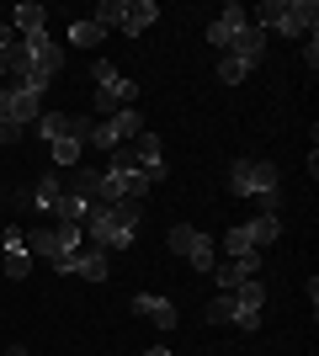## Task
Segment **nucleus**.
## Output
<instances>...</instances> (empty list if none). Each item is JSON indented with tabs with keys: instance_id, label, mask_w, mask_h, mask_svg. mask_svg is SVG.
I'll use <instances>...</instances> for the list:
<instances>
[{
	"instance_id": "15",
	"label": "nucleus",
	"mask_w": 319,
	"mask_h": 356,
	"mask_svg": "<svg viewBox=\"0 0 319 356\" xmlns=\"http://www.w3.org/2000/svg\"><path fill=\"white\" fill-rule=\"evenodd\" d=\"M11 32L16 38H32V32H48V11L38 6V0H22L11 11Z\"/></svg>"
},
{
	"instance_id": "12",
	"label": "nucleus",
	"mask_w": 319,
	"mask_h": 356,
	"mask_svg": "<svg viewBox=\"0 0 319 356\" xmlns=\"http://www.w3.org/2000/svg\"><path fill=\"white\" fill-rule=\"evenodd\" d=\"M256 271H261V250L234 255V261H224V266H213V277H218V293H234V287H245Z\"/></svg>"
},
{
	"instance_id": "25",
	"label": "nucleus",
	"mask_w": 319,
	"mask_h": 356,
	"mask_svg": "<svg viewBox=\"0 0 319 356\" xmlns=\"http://www.w3.org/2000/svg\"><path fill=\"white\" fill-rule=\"evenodd\" d=\"M304 64H309V74L319 70V32H314V38H304Z\"/></svg>"
},
{
	"instance_id": "23",
	"label": "nucleus",
	"mask_w": 319,
	"mask_h": 356,
	"mask_svg": "<svg viewBox=\"0 0 319 356\" xmlns=\"http://www.w3.org/2000/svg\"><path fill=\"white\" fill-rule=\"evenodd\" d=\"M54 197H59V176H43V181H38V192H32V202H38V208H54Z\"/></svg>"
},
{
	"instance_id": "6",
	"label": "nucleus",
	"mask_w": 319,
	"mask_h": 356,
	"mask_svg": "<svg viewBox=\"0 0 319 356\" xmlns=\"http://www.w3.org/2000/svg\"><path fill=\"white\" fill-rule=\"evenodd\" d=\"M144 134V118H138V106H122V112H112V118H91V144L96 149H122L133 144V138Z\"/></svg>"
},
{
	"instance_id": "29",
	"label": "nucleus",
	"mask_w": 319,
	"mask_h": 356,
	"mask_svg": "<svg viewBox=\"0 0 319 356\" xmlns=\"http://www.w3.org/2000/svg\"><path fill=\"white\" fill-rule=\"evenodd\" d=\"M0 202H6V192H0Z\"/></svg>"
},
{
	"instance_id": "2",
	"label": "nucleus",
	"mask_w": 319,
	"mask_h": 356,
	"mask_svg": "<svg viewBox=\"0 0 319 356\" xmlns=\"http://www.w3.org/2000/svg\"><path fill=\"white\" fill-rule=\"evenodd\" d=\"M229 192H234V197H256L261 213H277V208H282V170H277L272 160H250V154H240V160L229 165Z\"/></svg>"
},
{
	"instance_id": "5",
	"label": "nucleus",
	"mask_w": 319,
	"mask_h": 356,
	"mask_svg": "<svg viewBox=\"0 0 319 356\" xmlns=\"http://www.w3.org/2000/svg\"><path fill=\"white\" fill-rule=\"evenodd\" d=\"M170 255H181V261H192V271H213L218 266V245H213V234H202V229H192V223H176L165 234Z\"/></svg>"
},
{
	"instance_id": "22",
	"label": "nucleus",
	"mask_w": 319,
	"mask_h": 356,
	"mask_svg": "<svg viewBox=\"0 0 319 356\" xmlns=\"http://www.w3.org/2000/svg\"><path fill=\"white\" fill-rule=\"evenodd\" d=\"M229 319H234V293H218L208 303V325H229Z\"/></svg>"
},
{
	"instance_id": "4",
	"label": "nucleus",
	"mask_w": 319,
	"mask_h": 356,
	"mask_svg": "<svg viewBox=\"0 0 319 356\" xmlns=\"http://www.w3.org/2000/svg\"><path fill=\"white\" fill-rule=\"evenodd\" d=\"M91 80H96V118H112L122 106H138V80H128L112 59H91Z\"/></svg>"
},
{
	"instance_id": "28",
	"label": "nucleus",
	"mask_w": 319,
	"mask_h": 356,
	"mask_svg": "<svg viewBox=\"0 0 319 356\" xmlns=\"http://www.w3.org/2000/svg\"><path fill=\"white\" fill-rule=\"evenodd\" d=\"M0 282H6V271H0Z\"/></svg>"
},
{
	"instance_id": "8",
	"label": "nucleus",
	"mask_w": 319,
	"mask_h": 356,
	"mask_svg": "<svg viewBox=\"0 0 319 356\" xmlns=\"http://www.w3.org/2000/svg\"><path fill=\"white\" fill-rule=\"evenodd\" d=\"M261 309H266V282L250 277L245 287H234V319H229V325H234V330H256L261 325Z\"/></svg>"
},
{
	"instance_id": "27",
	"label": "nucleus",
	"mask_w": 319,
	"mask_h": 356,
	"mask_svg": "<svg viewBox=\"0 0 319 356\" xmlns=\"http://www.w3.org/2000/svg\"><path fill=\"white\" fill-rule=\"evenodd\" d=\"M6 356H32V351H27V346H11V351H6Z\"/></svg>"
},
{
	"instance_id": "13",
	"label": "nucleus",
	"mask_w": 319,
	"mask_h": 356,
	"mask_svg": "<svg viewBox=\"0 0 319 356\" xmlns=\"http://www.w3.org/2000/svg\"><path fill=\"white\" fill-rule=\"evenodd\" d=\"M133 314H144L154 330H176V325H181V309H176L170 298H160V293H138L133 298Z\"/></svg>"
},
{
	"instance_id": "7",
	"label": "nucleus",
	"mask_w": 319,
	"mask_h": 356,
	"mask_svg": "<svg viewBox=\"0 0 319 356\" xmlns=\"http://www.w3.org/2000/svg\"><path fill=\"white\" fill-rule=\"evenodd\" d=\"M54 271H59V277H85V282H106V277H112V255L96 250L91 239H85L80 250L59 255V261H54Z\"/></svg>"
},
{
	"instance_id": "16",
	"label": "nucleus",
	"mask_w": 319,
	"mask_h": 356,
	"mask_svg": "<svg viewBox=\"0 0 319 356\" xmlns=\"http://www.w3.org/2000/svg\"><path fill=\"white\" fill-rule=\"evenodd\" d=\"M154 22H160V6H154V0H128V16H122V27H117V32L138 38V32H149Z\"/></svg>"
},
{
	"instance_id": "24",
	"label": "nucleus",
	"mask_w": 319,
	"mask_h": 356,
	"mask_svg": "<svg viewBox=\"0 0 319 356\" xmlns=\"http://www.w3.org/2000/svg\"><path fill=\"white\" fill-rule=\"evenodd\" d=\"M245 74H250V70H245L240 59H229V54H224V59H218V80H224V86H240Z\"/></svg>"
},
{
	"instance_id": "18",
	"label": "nucleus",
	"mask_w": 319,
	"mask_h": 356,
	"mask_svg": "<svg viewBox=\"0 0 319 356\" xmlns=\"http://www.w3.org/2000/svg\"><path fill=\"white\" fill-rule=\"evenodd\" d=\"M122 16H128V0H101L91 22H96L101 32H117V27H122Z\"/></svg>"
},
{
	"instance_id": "3",
	"label": "nucleus",
	"mask_w": 319,
	"mask_h": 356,
	"mask_svg": "<svg viewBox=\"0 0 319 356\" xmlns=\"http://www.w3.org/2000/svg\"><path fill=\"white\" fill-rule=\"evenodd\" d=\"M261 32H277V38H314L319 32V6L314 0H266L256 11Z\"/></svg>"
},
{
	"instance_id": "14",
	"label": "nucleus",
	"mask_w": 319,
	"mask_h": 356,
	"mask_svg": "<svg viewBox=\"0 0 319 356\" xmlns=\"http://www.w3.org/2000/svg\"><path fill=\"white\" fill-rule=\"evenodd\" d=\"M224 54H229V59H240L245 70H256V64H266V32H261L256 22H250V27H245L240 38H234V43L224 48Z\"/></svg>"
},
{
	"instance_id": "20",
	"label": "nucleus",
	"mask_w": 319,
	"mask_h": 356,
	"mask_svg": "<svg viewBox=\"0 0 319 356\" xmlns=\"http://www.w3.org/2000/svg\"><path fill=\"white\" fill-rule=\"evenodd\" d=\"M101 38H106V32L96 27L91 16H80L75 27H69V43H75V48H101Z\"/></svg>"
},
{
	"instance_id": "11",
	"label": "nucleus",
	"mask_w": 319,
	"mask_h": 356,
	"mask_svg": "<svg viewBox=\"0 0 319 356\" xmlns=\"http://www.w3.org/2000/svg\"><path fill=\"white\" fill-rule=\"evenodd\" d=\"M0 271L11 277V282H22L32 271V255H27V239H22V229H6L0 234Z\"/></svg>"
},
{
	"instance_id": "19",
	"label": "nucleus",
	"mask_w": 319,
	"mask_h": 356,
	"mask_svg": "<svg viewBox=\"0 0 319 356\" xmlns=\"http://www.w3.org/2000/svg\"><path fill=\"white\" fill-rule=\"evenodd\" d=\"M250 250H256L250 223H240V229H229V234H224V261H234V255H250Z\"/></svg>"
},
{
	"instance_id": "21",
	"label": "nucleus",
	"mask_w": 319,
	"mask_h": 356,
	"mask_svg": "<svg viewBox=\"0 0 319 356\" xmlns=\"http://www.w3.org/2000/svg\"><path fill=\"white\" fill-rule=\"evenodd\" d=\"M80 149H85L80 138H54V165H64V170H75V165H80Z\"/></svg>"
},
{
	"instance_id": "1",
	"label": "nucleus",
	"mask_w": 319,
	"mask_h": 356,
	"mask_svg": "<svg viewBox=\"0 0 319 356\" xmlns=\"http://www.w3.org/2000/svg\"><path fill=\"white\" fill-rule=\"evenodd\" d=\"M138 223H144V202L138 197H122V202H91V213H85V239H91L96 250L117 255V250H133L138 239Z\"/></svg>"
},
{
	"instance_id": "10",
	"label": "nucleus",
	"mask_w": 319,
	"mask_h": 356,
	"mask_svg": "<svg viewBox=\"0 0 319 356\" xmlns=\"http://www.w3.org/2000/svg\"><path fill=\"white\" fill-rule=\"evenodd\" d=\"M133 165L144 170V181H149V186H160V181L170 176V170H165V149H160V138H154L149 128L133 138Z\"/></svg>"
},
{
	"instance_id": "26",
	"label": "nucleus",
	"mask_w": 319,
	"mask_h": 356,
	"mask_svg": "<svg viewBox=\"0 0 319 356\" xmlns=\"http://www.w3.org/2000/svg\"><path fill=\"white\" fill-rule=\"evenodd\" d=\"M144 356H176V351H170V346H149Z\"/></svg>"
},
{
	"instance_id": "9",
	"label": "nucleus",
	"mask_w": 319,
	"mask_h": 356,
	"mask_svg": "<svg viewBox=\"0 0 319 356\" xmlns=\"http://www.w3.org/2000/svg\"><path fill=\"white\" fill-rule=\"evenodd\" d=\"M245 27H250V11H245L240 0H229L224 11H218V16H213V22H208V43L218 48V54H224V48L234 43V38H240Z\"/></svg>"
},
{
	"instance_id": "17",
	"label": "nucleus",
	"mask_w": 319,
	"mask_h": 356,
	"mask_svg": "<svg viewBox=\"0 0 319 356\" xmlns=\"http://www.w3.org/2000/svg\"><path fill=\"white\" fill-rule=\"evenodd\" d=\"M250 239H256V250L277 245V239H282V218H277V213H256V218H250Z\"/></svg>"
}]
</instances>
